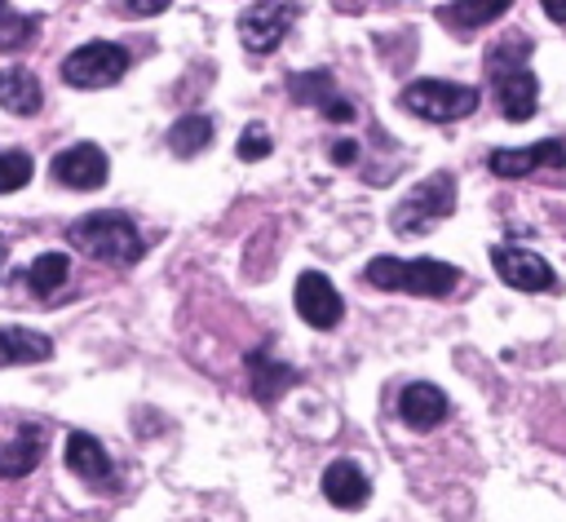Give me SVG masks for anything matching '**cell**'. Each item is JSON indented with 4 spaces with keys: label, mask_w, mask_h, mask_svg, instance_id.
I'll return each mask as SVG.
<instances>
[{
    "label": "cell",
    "mask_w": 566,
    "mask_h": 522,
    "mask_svg": "<svg viewBox=\"0 0 566 522\" xmlns=\"http://www.w3.org/2000/svg\"><path fill=\"white\" fill-rule=\"evenodd\" d=\"M66 243H75L97 265H133L146 252L137 221L128 212H119V208H97V212L75 217L66 226Z\"/></svg>",
    "instance_id": "obj_1"
},
{
    "label": "cell",
    "mask_w": 566,
    "mask_h": 522,
    "mask_svg": "<svg viewBox=\"0 0 566 522\" xmlns=\"http://www.w3.org/2000/svg\"><path fill=\"white\" fill-rule=\"evenodd\" d=\"M526 58H531L526 40H504V44H495L486 53V80H491L500 115L509 124H526L539 111V80L526 66Z\"/></svg>",
    "instance_id": "obj_2"
},
{
    "label": "cell",
    "mask_w": 566,
    "mask_h": 522,
    "mask_svg": "<svg viewBox=\"0 0 566 522\" xmlns=\"http://www.w3.org/2000/svg\"><path fill=\"white\" fill-rule=\"evenodd\" d=\"M363 279L380 292H407V296H451L460 288V265L451 261H433V257H371L363 265Z\"/></svg>",
    "instance_id": "obj_3"
},
{
    "label": "cell",
    "mask_w": 566,
    "mask_h": 522,
    "mask_svg": "<svg viewBox=\"0 0 566 522\" xmlns=\"http://www.w3.org/2000/svg\"><path fill=\"white\" fill-rule=\"evenodd\" d=\"M451 212H455V177H451L447 168H438V173H429L424 181H416V186L394 203L389 226H394V234L416 239V234H429L433 226H442Z\"/></svg>",
    "instance_id": "obj_4"
},
{
    "label": "cell",
    "mask_w": 566,
    "mask_h": 522,
    "mask_svg": "<svg viewBox=\"0 0 566 522\" xmlns=\"http://www.w3.org/2000/svg\"><path fill=\"white\" fill-rule=\"evenodd\" d=\"M478 102H482V93L473 84H455V80H411L398 93V106L429 124H455V119L473 115Z\"/></svg>",
    "instance_id": "obj_5"
},
{
    "label": "cell",
    "mask_w": 566,
    "mask_h": 522,
    "mask_svg": "<svg viewBox=\"0 0 566 522\" xmlns=\"http://www.w3.org/2000/svg\"><path fill=\"white\" fill-rule=\"evenodd\" d=\"M128 66H133V58H128L124 44L88 40V44H80V49H71L62 58V80L71 88H111V84H119L128 75Z\"/></svg>",
    "instance_id": "obj_6"
},
{
    "label": "cell",
    "mask_w": 566,
    "mask_h": 522,
    "mask_svg": "<svg viewBox=\"0 0 566 522\" xmlns=\"http://www.w3.org/2000/svg\"><path fill=\"white\" fill-rule=\"evenodd\" d=\"M491 265H495V274H500L509 288H517V292H562L557 270H553L539 252H531V248H522V243H495V248H491Z\"/></svg>",
    "instance_id": "obj_7"
},
{
    "label": "cell",
    "mask_w": 566,
    "mask_h": 522,
    "mask_svg": "<svg viewBox=\"0 0 566 522\" xmlns=\"http://www.w3.org/2000/svg\"><path fill=\"white\" fill-rule=\"evenodd\" d=\"M486 168L504 181H522V177H535V173H557L566 168V142L562 137H544L535 146H495L486 155Z\"/></svg>",
    "instance_id": "obj_8"
},
{
    "label": "cell",
    "mask_w": 566,
    "mask_h": 522,
    "mask_svg": "<svg viewBox=\"0 0 566 522\" xmlns=\"http://www.w3.org/2000/svg\"><path fill=\"white\" fill-rule=\"evenodd\" d=\"M49 173H53L57 186H66V190H84V195H88V190H102V186H106V177H111V159H106V150H102L97 142H75V146H66V150L53 155Z\"/></svg>",
    "instance_id": "obj_9"
},
{
    "label": "cell",
    "mask_w": 566,
    "mask_h": 522,
    "mask_svg": "<svg viewBox=\"0 0 566 522\" xmlns=\"http://www.w3.org/2000/svg\"><path fill=\"white\" fill-rule=\"evenodd\" d=\"M292 305H296V314H301L310 327H318V332H332V327L340 323V314H345V301H340L336 283H332L323 270H305V274L296 279Z\"/></svg>",
    "instance_id": "obj_10"
},
{
    "label": "cell",
    "mask_w": 566,
    "mask_h": 522,
    "mask_svg": "<svg viewBox=\"0 0 566 522\" xmlns=\"http://www.w3.org/2000/svg\"><path fill=\"white\" fill-rule=\"evenodd\" d=\"M62 460H66V469H71L80 482H88L93 491H115V487H119V478H115V464H111L106 447H102L93 434H84V429H71V434H66Z\"/></svg>",
    "instance_id": "obj_11"
},
{
    "label": "cell",
    "mask_w": 566,
    "mask_h": 522,
    "mask_svg": "<svg viewBox=\"0 0 566 522\" xmlns=\"http://www.w3.org/2000/svg\"><path fill=\"white\" fill-rule=\"evenodd\" d=\"M292 18H296L292 4H248L239 13V40H243V49L256 53V58L261 53H274L283 44Z\"/></svg>",
    "instance_id": "obj_12"
},
{
    "label": "cell",
    "mask_w": 566,
    "mask_h": 522,
    "mask_svg": "<svg viewBox=\"0 0 566 522\" xmlns=\"http://www.w3.org/2000/svg\"><path fill=\"white\" fill-rule=\"evenodd\" d=\"M243 367H248V394H252L261 407H270V403H274L283 389H292V385L301 380V372H296L292 363L274 358V349H270V345H256V349H248Z\"/></svg>",
    "instance_id": "obj_13"
},
{
    "label": "cell",
    "mask_w": 566,
    "mask_h": 522,
    "mask_svg": "<svg viewBox=\"0 0 566 522\" xmlns=\"http://www.w3.org/2000/svg\"><path fill=\"white\" fill-rule=\"evenodd\" d=\"M447 411H451L447 394H442L438 385H429V380H411V385H402V394H398V416H402V425L416 429V434L438 429V425L447 420Z\"/></svg>",
    "instance_id": "obj_14"
},
{
    "label": "cell",
    "mask_w": 566,
    "mask_h": 522,
    "mask_svg": "<svg viewBox=\"0 0 566 522\" xmlns=\"http://www.w3.org/2000/svg\"><path fill=\"white\" fill-rule=\"evenodd\" d=\"M323 495L336 509H363L371 500V482L354 460H332L323 469Z\"/></svg>",
    "instance_id": "obj_15"
},
{
    "label": "cell",
    "mask_w": 566,
    "mask_h": 522,
    "mask_svg": "<svg viewBox=\"0 0 566 522\" xmlns=\"http://www.w3.org/2000/svg\"><path fill=\"white\" fill-rule=\"evenodd\" d=\"M0 106H4L9 115H18V119L35 115V111L44 106V84H40V75L27 71V66H4V71H0Z\"/></svg>",
    "instance_id": "obj_16"
},
{
    "label": "cell",
    "mask_w": 566,
    "mask_h": 522,
    "mask_svg": "<svg viewBox=\"0 0 566 522\" xmlns=\"http://www.w3.org/2000/svg\"><path fill=\"white\" fill-rule=\"evenodd\" d=\"M40 447H44V425L27 420L9 442H0V478H27L40 464Z\"/></svg>",
    "instance_id": "obj_17"
},
{
    "label": "cell",
    "mask_w": 566,
    "mask_h": 522,
    "mask_svg": "<svg viewBox=\"0 0 566 522\" xmlns=\"http://www.w3.org/2000/svg\"><path fill=\"white\" fill-rule=\"evenodd\" d=\"M53 341L35 327H0V367H27V363H49Z\"/></svg>",
    "instance_id": "obj_18"
},
{
    "label": "cell",
    "mask_w": 566,
    "mask_h": 522,
    "mask_svg": "<svg viewBox=\"0 0 566 522\" xmlns=\"http://www.w3.org/2000/svg\"><path fill=\"white\" fill-rule=\"evenodd\" d=\"M509 13V0H486V4H473V0H460V4H438V22H447L455 35H469L478 27H491L495 18Z\"/></svg>",
    "instance_id": "obj_19"
},
{
    "label": "cell",
    "mask_w": 566,
    "mask_h": 522,
    "mask_svg": "<svg viewBox=\"0 0 566 522\" xmlns=\"http://www.w3.org/2000/svg\"><path fill=\"white\" fill-rule=\"evenodd\" d=\"M212 133H217V124H212L208 115H181V119L168 128V150H172L177 159H195V155H203V150L212 146Z\"/></svg>",
    "instance_id": "obj_20"
},
{
    "label": "cell",
    "mask_w": 566,
    "mask_h": 522,
    "mask_svg": "<svg viewBox=\"0 0 566 522\" xmlns=\"http://www.w3.org/2000/svg\"><path fill=\"white\" fill-rule=\"evenodd\" d=\"M66 279H71V257H66V252H40V257L27 265V288H31L35 296L62 292Z\"/></svg>",
    "instance_id": "obj_21"
},
{
    "label": "cell",
    "mask_w": 566,
    "mask_h": 522,
    "mask_svg": "<svg viewBox=\"0 0 566 522\" xmlns=\"http://www.w3.org/2000/svg\"><path fill=\"white\" fill-rule=\"evenodd\" d=\"M40 22L13 4H0V53H22L27 44H35Z\"/></svg>",
    "instance_id": "obj_22"
},
{
    "label": "cell",
    "mask_w": 566,
    "mask_h": 522,
    "mask_svg": "<svg viewBox=\"0 0 566 522\" xmlns=\"http://www.w3.org/2000/svg\"><path fill=\"white\" fill-rule=\"evenodd\" d=\"M287 88H292V97L296 102H305V106H327L336 93H332V75L327 71H301V75H292L287 80Z\"/></svg>",
    "instance_id": "obj_23"
},
{
    "label": "cell",
    "mask_w": 566,
    "mask_h": 522,
    "mask_svg": "<svg viewBox=\"0 0 566 522\" xmlns=\"http://www.w3.org/2000/svg\"><path fill=\"white\" fill-rule=\"evenodd\" d=\"M31 155L27 150H0V195H13L31 181Z\"/></svg>",
    "instance_id": "obj_24"
},
{
    "label": "cell",
    "mask_w": 566,
    "mask_h": 522,
    "mask_svg": "<svg viewBox=\"0 0 566 522\" xmlns=\"http://www.w3.org/2000/svg\"><path fill=\"white\" fill-rule=\"evenodd\" d=\"M274 150V142H270V128L265 124H248L243 133H239V142H234V155L243 159V164H256V159H265Z\"/></svg>",
    "instance_id": "obj_25"
},
{
    "label": "cell",
    "mask_w": 566,
    "mask_h": 522,
    "mask_svg": "<svg viewBox=\"0 0 566 522\" xmlns=\"http://www.w3.org/2000/svg\"><path fill=\"white\" fill-rule=\"evenodd\" d=\"M323 119H332V124H349V119H354V102H345V97H332V102L323 106Z\"/></svg>",
    "instance_id": "obj_26"
},
{
    "label": "cell",
    "mask_w": 566,
    "mask_h": 522,
    "mask_svg": "<svg viewBox=\"0 0 566 522\" xmlns=\"http://www.w3.org/2000/svg\"><path fill=\"white\" fill-rule=\"evenodd\" d=\"M327 155H332V164H354V159H358V146H354V142H336Z\"/></svg>",
    "instance_id": "obj_27"
},
{
    "label": "cell",
    "mask_w": 566,
    "mask_h": 522,
    "mask_svg": "<svg viewBox=\"0 0 566 522\" xmlns=\"http://www.w3.org/2000/svg\"><path fill=\"white\" fill-rule=\"evenodd\" d=\"M119 13H128V18H155V13H164V4H119Z\"/></svg>",
    "instance_id": "obj_28"
},
{
    "label": "cell",
    "mask_w": 566,
    "mask_h": 522,
    "mask_svg": "<svg viewBox=\"0 0 566 522\" xmlns=\"http://www.w3.org/2000/svg\"><path fill=\"white\" fill-rule=\"evenodd\" d=\"M544 13H548L553 22H566V4H557V0H544Z\"/></svg>",
    "instance_id": "obj_29"
},
{
    "label": "cell",
    "mask_w": 566,
    "mask_h": 522,
    "mask_svg": "<svg viewBox=\"0 0 566 522\" xmlns=\"http://www.w3.org/2000/svg\"><path fill=\"white\" fill-rule=\"evenodd\" d=\"M4 261H9V243L0 239V270H4Z\"/></svg>",
    "instance_id": "obj_30"
}]
</instances>
